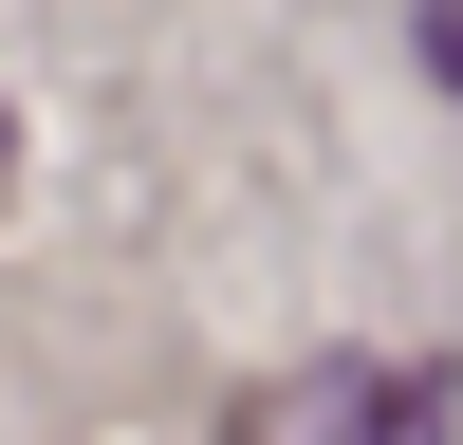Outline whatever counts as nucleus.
<instances>
[{
  "label": "nucleus",
  "instance_id": "3",
  "mask_svg": "<svg viewBox=\"0 0 463 445\" xmlns=\"http://www.w3.org/2000/svg\"><path fill=\"white\" fill-rule=\"evenodd\" d=\"M0 167H19V148H0Z\"/></svg>",
  "mask_w": 463,
  "mask_h": 445
},
{
  "label": "nucleus",
  "instance_id": "1",
  "mask_svg": "<svg viewBox=\"0 0 463 445\" xmlns=\"http://www.w3.org/2000/svg\"><path fill=\"white\" fill-rule=\"evenodd\" d=\"M445 371H353V445H445Z\"/></svg>",
  "mask_w": 463,
  "mask_h": 445
},
{
  "label": "nucleus",
  "instance_id": "2",
  "mask_svg": "<svg viewBox=\"0 0 463 445\" xmlns=\"http://www.w3.org/2000/svg\"><path fill=\"white\" fill-rule=\"evenodd\" d=\"M427 74H445V93H463V0H427Z\"/></svg>",
  "mask_w": 463,
  "mask_h": 445
}]
</instances>
